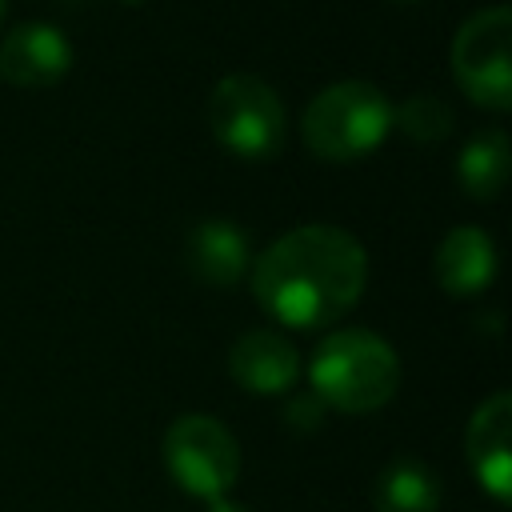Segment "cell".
Masks as SVG:
<instances>
[{"label":"cell","instance_id":"6da1fadb","mask_svg":"<svg viewBox=\"0 0 512 512\" xmlns=\"http://www.w3.org/2000/svg\"><path fill=\"white\" fill-rule=\"evenodd\" d=\"M368 284L364 244L336 224H300L272 240L252 264V296L288 328L340 320Z\"/></svg>","mask_w":512,"mask_h":512},{"label":"cell","instance_id":"7a4b0ae2","mask_svg":"<svg viewBox=\"0 0 512 512\" xmlns=\"http://www.w3.org/2000/svg\"><path fill=\"white\" fill-rule=\"evenodd\" d=\"M312 396L336 412H376L400 388V360L396 348L364 328H340L320 340L308 364Z\"/></svg>","mask_w":512,"mask_h":512},{"label":"cell","instance_id":"3957f363","mask_svg":"<svg viewBox=\"0 0 512 512\" xmlns=\"http://www.w3.org/2000/svg\"><path fill=\"white\" fill-rule=\"evenodd\" d=\"M392 132V100L368 80H340L312 96L300 120V136L312 156L352 164L376 152Z\"/></svg>","mask_w":512,"mask_h":512},{"label":"cell","instance_id":"277c9868","mask_svg":"<svg viewBox=\"0 0 512 512\" xmlns=\"http://www.w3.org/2000/svg\"><path fill=\"white\" fill-rule=\"evenodd\" d=\"M208 128L224 152L236 160H272L284 144L288 116L276 88L252 72H232L212 84L208 96Z\"/></svg>","mask_w":512,"mask_h":512},{"label":"cell","instance_id":"5b68a950","mask_svg":"<svg viewBox=\"0 0 512 512\" xmlns=\"http://www.w3.org/2000/svg\"><path fill=\"white\" fill-rule=\"evenodd\" d=\"M160 452H164V468L176 480V488L204 504L224 500L240 476L236 436L216 416H204V412H188L172 420Z\"/></svg>","mask_w":512,"mask_h":512},{"label":"cell","instance_id":"8992f818","mask_svg":"<svg viewBox=\"0 0 512 512\" xmlns=\"http://www.w3.org/2000/svg\"><path fill=\"white\" fill-rule=\"evenodd\" d=\"M512 12L504 4L472 12L452 40V72L480 108H512Z\"/></svg>","mask_w":512,"mask_h":512},{"label":"cell","instance_id":"52a82bcc","mask_svg":"<svg viewBox=\"0 0 512 512\" xmlns=\"http://www.w3.org/2000/svg\"><path fill=\"white\" fill-rule=\"evenodd\" d=\"M464 452L480 488L492 500L508 504V492H512V396L508 392H492L472 412L464 432Z\"/></svg>","mask_w":512,"mask_h":512},{"label":"cell","instance_id":"ba28073f","mask_svg":"<svg viewBox=\"0 0 512 512\" xmlns=\"http://www.w3.org/2000/svg\"><path fill=\"white\" fill-rule=\"evenodd\" d=\"M68 68H72V44L56 24H44V20L16 24L0 40V80L16 88L56 84Z\"/></svg>","mask_w":512,"mask_h":512},{"label":"cell","instance_id":"9c48e42d","mask_svg":"<svg viewBox=\"0 0 512 512\" xmlns=\"http://www.w3.org/2000/svg\"><path fill=\"white\" fill-rule=\"evenodd\" d=\"M228 372L244 392L256 396H280L296 384L300 376V356L296 348L268 328H252L244 332L232 348H228Z\"/></svg>","mask_w":512,"mask_h":512},{"label":"cell","instance_id":"30bf717a","mask_svg":"<svg viewBox=\"0 0 512 512\" xmlns=\"http://www.w3.org/2000/svg\"><path fill=\"white\" fill-rule=\"evenodd\" d=\"M184 260L208 288H232L248 272V240L232 220H196L184 236Z\"/></svg>","mask_w":512,"mask_h":512},{"label":"cell","instance_id":"8fae6325","mask_svg":"<svg viewBox=\"0 0 512 512\" xmlns=\"http://www.w3.org/2000/svg\"><path fill=\"white\" fill-rule=\"evenodd\" d=\"M496 276L492 236L476 224L452 228L436 248V280L452 296H480Z\"/></svg>","mask_w":512,"mask_h":512},{"label":"cell","instance_id":"7c38bea8","mask_svg":"<svg viewBox=\"0 0 512 512\" xmlns=\"http://www.w3.org/2000/svg\"><path fill=\"white\" fill-rule=\"evenodd\" d=\"M372 504H376V512H436L440 480L424 460L400 456L376 476Z\"/></svg>","mask_w":512,"mask_h":512},{"label":"cell","instance_id":"4fadbf2b","mask_svg":"<svg viewBox=\"0 0 512 512\" xmlns=\"http://www.w3.org/2000/svg\"><path fill=\"white\" fill-rule=\"evenodd\" d=\"M456 176H460V188L472 200H492L508 180V136L500 128H488V132L472 136L460 148Z\"/></svg>","mask_w":512,"mask_h":512},{"label":"cell","instance_id":"5bb4252c","mask_svg":"<svg viewBox=\"0 0 512 512\" xmlns=\"http://www.w3.org/2000/svg\"><path fill=\"white\" fill-rule=\"evenodd\" d=\"M392 128H400L408 140L432 144V140H440V136L452 132V108L440 96L420 92V96L404 100L400 108H392Z\"/></svg>","mask_w":512,"mask_h":512},{"label":"cell","instance_id":"9a60e30c","mask_svg":"<svg viewBox=\"0 0 512 512\" xmlns=\"http://www.w3.org/2000/svg\"><path fill=\"white\" fill-rule=\"evenodd\" d=\"M284 420H288L292 428H300V432H312V428L324 420V404H320L316 396H292L288 408H284Z\"/></svg>","mask_w":512,"mask_h":512},{"label":"cell","instance_id":"2e32d148","mask_svg":"<svg viewBox=\"0 0 512 512\" xmlns=\"http://www.w3.org/2000/svg\"><path fill=\"white\" fill-rule=\"evenodd\" d=\"M204 512H248V508H240V504H232V500L224 496V500H212Z\"/></svg>","mask_w":512,"mask_h":512},{"label":"cell","instance_id":"e0dca14e","mask_svg":"<svg viewBox=\"0 0 512 512\" xmlns=\"http://www.w3.org/2000/svg\"><path fill=\"white\" fill-rule=\"evenodd\" d=\"M124 4H144V0H124Z\"/></svg>","mask_w":512,"mask_h":512},{"label":"cell","instance_id":"ac0fdd59","mask_svg":"<svg viewBox=\"0 0 512 512\" xmlns=\"http://www.w3.org/2000/svg\"><path fill=\"white\" fill-rule=\"evenodd\" d=\"M0 16H4V0H0Z\"/></svg>","mask_w":512,"mask_h":512}]
</instances>
